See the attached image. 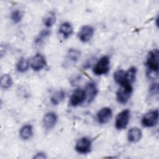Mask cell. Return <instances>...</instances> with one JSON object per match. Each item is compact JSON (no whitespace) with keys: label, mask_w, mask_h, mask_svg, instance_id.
<instances>
[{"label":"cell","mask_w":159,"mask_h":159,"mask_svg":"<svg viewBox=\"0 0 159 159\" xmlns=\"http://www.w3.org/2000/svg\"><path fill=\"white\" fill-rule=\"evenodd\" d=\"M159 51L157 48L150 50L147 57L146 65L148 69L156 74L158 73L159 69Z\"/></svg>","instance_id":"6da1fadb"},{"label":"cell","mask_w":159,"mask_h":159,"mask_svg":"<svg viewBox=\"0 0 159 159\" xmlns=\"http://www.w3.org/2000/svg\"><path fill=\"white\" fill-rule=\"evenodd\" d=\"M110 68V60L107 56L102 57L96 63L93 68V73L97 76L105 75L108 73Z\"/></svg>","instance_id":"7a4b0ae2"},{"label":"cell","mask_w":159,"mask_h":159,"mask_svg":"<svg viewBox=\"0 0 159 159\" xmlns=\"http://www.w3.org/2000/svg\"><path fill=\"white\" fill-rule=\"evenodd\" d=\"M133 91L132 85L120 86L116 93V99L121 104H125L130 99Z\"/></svg>","instance_id":"3957f363"},{"label":"cell","mask_w":159,"mask_h":159,"mask_svg":"<svg viewBox=\"0 0 159 159\" xmlns=\"http://www.w3.org/2000/svg\"><path fill=\"white\" fill-rule=\"evenodd\" d=\"M130 114V110L125 109L117 115L115 120V127L117 130H122L127 127L129 122Z\"/></svg>","instance_id":"277c9868"},{"label":"cell","mask_w":159,"mask_h":159,"mask_svg":"<svg viewBox=\"0 0 159 159\" xmlns=\"http://www.w3.org/2000/svg\"><path fill=\"white\" fill-rule=\"evenodd\" d=\"M158 111L153 110L146 113L142 119L141 122L145 127H152L155 126L158 121Z\"/></svg>","instance_id":"5b68a950"},{"label":"cell","mask_w":159,"mask_h":159,"mask_svg":"<svg viewBox=\"0 0 159 159\" xmlns=\"http://www.w3.org/2000/svg\"><path fill=\"white\" fill-rule=\"evenodd\" d=\"M86 99L84 89L81 88H77L72 93L70 99V104L73 107L78 106L81 104Z\"/></svg>","instance_id":"8992f818"},{"label":"cell","mask_w":159,"mask_h":159,"mask_svg":"<svg viewBox=\"0 0 159 159\" xmlns=\"http://www.w3.org/2000/svg\"><path fill=\"white\" fill-rule=\"evenodd\" d=\"M91 141L88 137H82L79 139L75 145V150L79 153L86 154L90 152L91 149Z\"/></svg>","instance_id":"52a82bcc"},{"label":"cell","mask_w":159,"mask_h":159,"mask_svg":"<svg viewBox=\"0 0 159 159\" xmlns=\"http://www.w3.org/2000/svg\"><path fill=\"white\" fill-rule=\"evenodd\" d=\"M94 32V29L92 26L89 25H85L81 27L78 34V37L81 42L86 43L91 39Z\"/></svg>","instance_id":"ba28073f"},{"label":"cell","mask_w":159,"mask_h":159,"mask_svg":"<svg viewBox=\"0 0 159 159\" xmlns=\"http://www.w3.org/2000/svg\"><path fill=\"white\" fill-rule=\"evenodd\" d=\"M30 64L32 70L38 71L43 69L46 66L47 63L45 57L42 55L37 53L32 58Z\"/></svg>","instance_id":"9c48e42d"},{"label":"cell","mask_w":159,"mask_h":159,"mask_svg":"<svg viewBox=\"0 0 159 159\" xmlns=\"http://www.w3.org/2000/svg\"><path fill=\"white\" fill-rule=\"evenodd\" d=\"M112 117V112L111 108L104 107L101 109L97 114V119L99 123L105 124L108 123Z\"/></svg>","instance_id":"30bf717a"},{"label":"cell","mask_w":159,"mask_h":159,"mask_svg":"<svg viewBox=\"0 0 159 159\" xmlns=\"http://www.w3.org/2000/svg\"><path fill=\"white\" fill-rule=\"evenodd\" d=\"M86 96L87 99L88 104H90L93 101L94 98H96L98 90L96 84L93 82H89L86 84L84 88Z\"/></svg>","instance_id":"8fae6325"},{"label":"cell","mask_w":159,"mask_h":159,"mask_svg":"<svg viewBox=\"0 0 159 159\" xmlns=\"http://www.w3.org/2000/svg\"><path fill=\"white\" fill-rule=\"evenodd\" d=\"M57 121V116L53 112H49L45 114L43 119V124L44 127L47 129H52Z\"/></svg>","instance_id":"7c38bea8"},{"label":"cell","mask_w":159,"mask_h":159,"mask_svg":"<svg viewBox=\"0 0 159 159\" xmlns=\"http://www.w3.org/2000/svg\"><path fill=\"white\" fill-rule=\"evenodd\" d=\"M81 57V52L76 48H70L68 50L65 58V65H70L78 61Z\"/></svg>","instance_id":"4fadbf2b"},{"label":"cell","mask_w":159,"mask_h":159,"mask_svg":"<svg viewBox=\"0 0 159 159\" xmlns=\"http://www.w3.org/2000/svg\"><path fill=\"white\" fill-rule=\"evenodd\" d=\"M142 135L141 130L137 127L131 128L127 134L128 140L131 143H136L139 142Z\"/></svg>","instance_id":"5bb4252c"},{"label":"cell","mask_w":159,"mask_h":159,"mask_svg":"<svg viewBox=\"0 0 159 159\" xmlns=\"http://www.w3.org/2000/svg\"><path fill=\"white\" fill-rule=\"evenodd\" d=\"M114 81L120 84V86L124 85H132L129 83L126 79L125 71L122 70H119L114 72Z\"/></svg>","instance_id":"9a60e30c"},{"label":"cell","mask_w":159,"mask_h":159,"mask_svg":"<svg viewBox=\"0 0 159 159\" xmlns=\"http://www.w3.org/2000/svg\"><path fill=\"white\" fill-rule=\"evenodd\" d=\"M73 26L70 22H68L62 23L59 28V33L64 39H68L73 34Z\"/></svg>","instance_id":"2e32d148"},{"label":"cell","mask_w":159,"mask_h":159,"mask_svg":"<svg viewBox=\"0 0 159 159\" xmlns=\"http://www.w3.org/2000/svg\"><path fill=\"white\" fill-rule=\"evenodd\" d=\"M65 91L62 89L56 91L50 98L51 103L53 105H58L65 99Z\"/></svg>","instance_id":"e0dca14e"},{"label":"cell","mask_w":159,"mask_h":159,"mask_svg":"<svg viewBox=\"0 0 159 159\" xmlns=\"http://www.w3.org/2000/svg\"><path fill=\"white\" fill-rule=\"evenodd\" d=\"M33 134V129L30 125H25L19 131V135L20 137L24 140H28L31 137Z\"/></svg>","instance_id":"ac0fdd59"},{"label":"cell","mask_w":159,"mask_h":159,"mask_svg":"<svg viewBox=\"0 0 159 159\" xmlns=\"http://www.w3.org/2000/svg\"><path fill=\"white\" fill-rule=\"evenodd\" d=\"M55 21L56 14L55 12L53 11H50L48 12L43 19V23L47 27H52L55 23Z\"/></svg>","instance_id":"d6986e66"},{"label":"cell","mask_w":159,"mask_h":159,"mask_svg":"<svg viewBox=\"0 0 159 159\" xmlns=\"http://www.w3.org/2000/svg\"><path fill=\"white\" fill-rule=\"evenodd\" d=\"M1 86L2 89H7L11 87L12 84V79L8 74L3 75L1 78Z\"/></svg>","instance_id":"ffe728a7"},{"label":"cell","mask_w":159,"mask_h":159,"mask_svg":"<svg viewBox=\"0 0 159 159\" xmlns=\"http://www.w3.org/2000/svg\"><path fill=\"white\" fill-rule=\"evenodd\" d=\"M137 70L135 67L132 66L128 69L127 71H125L126 74V79L127 81L132 84L134 82H135L137 77Z\"/></svg>","instance_id":"44dd1931"},{"label":"cell","mask_w":159,"mask_h":159,"mask_svg":"<svg viewBox=\"0 0 159 159\" xmlns=\"http://www.w3.org/2000/svg\"><path fill=\"white\" fill-rule=\"evenodd\" d=\"M29 66V63L27 61V59H25L24 57H21L16 65V68L18 71L20 73H24L26 71Z\"/></svg>","instance_id":"7402d4cb"},{"label":"cell","mask_w":159,"mask_h":159,"mask_svg":"<svg viewBox=\"0 0 159 159\" xmlns=\"http://www.w3.org/2000/svg\"><path fill=\"white\" fill-rule=\"evenodd\" d=\"M24 16V12L19 9L14 10L12 12L11 14V19L14 24H18L19 23Z\"/></svg>","instance_id":"603a6c76"},{"label":"cell","mask_w":159,"mask_h":159,"mask_svg":"<svg viewBox=\"0 0 159 159\" xmlns=\"http://www.w3.org/2000/svg\"><path fill=\"white\" fill-rule=\"evenodd\" d=\"M50 34V31L48 30H44L40 32L39 35L37 36V37L35 40V43H39L42 42L44 39H45L47 37H48Z\"/></svg>","instance_id":"cb8c5ba5"},{"label":"cell","mask_w":159,"mask_h":159,"mask_svg":"<svg viewBox=\"0 0 159 159\" xmlns=\"http://www.w3.org/2000/svg\"><path fill=\"white\" fill-rule=\"evenodd\" d=\"M149 94L151 96H158V85L157 83L152 84V85L149 88L148 90Z\"/></svg>","instance_id":"d4e9b609"},{"label":"cell","mask_w":159,"mask_h":159,"mask_svg":"<svg viewBox=\"0 0 159 159\" xmlns=\"http://www.w3.org/2000/svg\"><path fill=\"white\" fill-rule=\"evenodd\" d=\"M47 158V156L45 153L43 152H39L36 153L35 155H34V158H37V159H45Z\"/></svg>","instance_id":"484cf974"}]
</instances>
